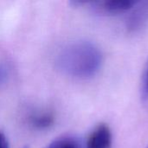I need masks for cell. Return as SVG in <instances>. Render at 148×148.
I'll list each match as a JSON object with an SVG mask.
<instances>
[{
  "label": "cell",
  "mask_w": 148,
  "mask_h": 148,
  "mask_svg": "<svg viewBox=\"0 0 148 148\" xmlns=\"http://www.w3.org/2000/svg\"><path fill=\"white\" fill-rule=\"evenodd\" d=\"M56 62L57 68L64 74L79 79H88L100 71L103 55L92 42L75 41L59 51Z\"/></svg>",
  "instance_id": "obj_1"
},
{
  "label": "cell",
  "mask_w": 148,
  "mask_h": 148,
  "mask_svg": "<svg viewBox=\"0 0 148 148\" xmlns=\"http://www.w3.org/2000/svg\"><path fill=\"white\" fill-rule=\"evenodd\" d=\"M95 10L107 15H120L132 10L139 3L136 0H106L88 2Z\"/></svg>",
  "instance_id": "obj_2"
},
{
  "label": "cell",
  "mask_w": 148,
  "mask_h": 148,
  "mask_svg": "<svg viewBox=\"0 0 148 148\" xmlns=\"http://www.w3.org/2000/svg\"><path fill=\"white\" fill-rule=\"evenodd\" d=\"M113 135L107 124H99L88 138L86 148H112Z\"/></svg>",
  "instance_id": "obj_3"
},
{
  "label": "cell",
  "mask_w": 148,
  "mask_h": 148,
  "mask_svg": "<svg viewBox=\"0 0 148 148\" xmlns=\"http://www.w3.org/2000/svg\"><path fill=\"white\" fill-rule=\"evenodd\" d=\"M148 23V1L140 3L133 9L126 21V28L130 33H136Z\"/></svg>",
  "instance_id": "obj_4"
},
{
  "label": "cell",
  "mask_w": 148,
  "mask_h": 148,
  "mask_svg": "<svg viewBox=\"0 0 148 148\" xmlns=\"http://www.w3.org/2000/svg\"><path fill=\"white\" fill-rule=\"evenodd\" d=\"M29 125L36 130L42 131L50 128L55 123V117L49 112H36L31 114L29 118Z\"/></svg>",
  "instance_id": "obj_5"
},
{
  "label": "cell",
  "mask_w": 148,
  "mask_h": 148,
  "mask_svg": "<svg viewBox=\"0 0 148 148\" xmlns=\"http://www.w3.org/2000/svg\"><path fill=\"white\" fill-rule=\"evenodd\" d=\"M45 148H82V146L77 138L67 135L57 138Z\"/></svg>",
  "instance_id": "obj_6"
},
{
  "label": "cell",
  "mask_w": 148,
  "mask_h": 148,
  "mask_svg": "<svg viewBox=\"0 0 148 148\" xmlns=\"http://www.w3.org/2000/svg\"><path fill=\"white\" fill-rule=\"evenodd\" d=\"M140 99L145 108L148 109V60L141 76L140 82Z\"/></svg>",
  "instance_id": "obj_7"
},
{
  "label": "cell",
  "mask_w": 148,
  "mask_h": 148,
  "mask_svg": "<svg viewBox=\"0 0 148 148\" xmlns=\"http://www.w3.org/2000/svg\"><path fill=\"white\" fill-rule=\"evenodd\" d=\"M9 75H10L9 66L4 62H0V87L7 81Z\"/></svg>",
  "instance_id": "obj_8"
},
{
  "label": "cell",
  "mask_w": 148,
  "mask_h": 148,
  "mask_svg": "<svg viewBox=\"0 0 148 148\" xmlns=\"http://www.w3.org/2000/svg\"><path fill=\"white\" fill-rule=\"evenodd\" d=\"M0 148H10L9 140L6 135L0 131Z\"/></svg>",
  "instance_id": "obj_9"
},
{
  "label": "cell",
  "mask_w": 148,
  "mask_h": 148,
  "mask_svg": "<svg viewBox=\"0 0 148 148\" xmlns=\"http://www.w3.org/2000/svg\"><path fill=\"white\" fill-rule=\"evenodd\" d=\"M23 148H29V147H23Z\"/></svg>",
  "instance_id": "obj_10"
},
{
  "label": "cell",
  "mask_w": 148,
  "mask_h": 148,
  "mask_svg": "<svg viewBox=\"0 0 148 148\" xmlns=\"http://www.w3.org/2000/svg\"><path fill=\"white\" fill-rule=\"evenodd\" d=\"M147 148H148V146H147Z\"/></svg>",
  "instance_id": "obj_11"
}]
</instances>
